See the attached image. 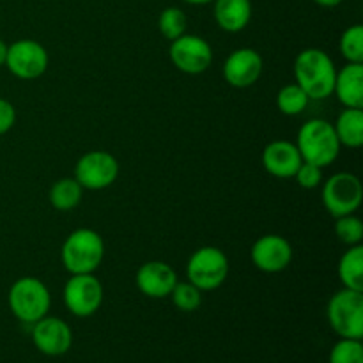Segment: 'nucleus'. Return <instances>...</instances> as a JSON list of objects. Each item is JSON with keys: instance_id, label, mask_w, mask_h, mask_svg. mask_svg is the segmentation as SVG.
<instances>
[{"instance_id": "f257e3e1", "label": "nucleus", "mask_w": 363, "mask_h": 363, "mask_svg": "<svg viewBox=\"0 0 363 363\" xmlns=\"http://www.w3.org/2000/svg\"><path fill=\"white\" fill-rule=\"evenodd\" d=\"M294 77L308 98L326 99L333 94L337 69L325 50L307 48L294 60Z\"/></svg>"}, {"instance_id": "f03ea898", "label": "nucleus", "mask_w": 363, "mask_h": 363, "mask_svg": "<svg viewBox=\"0 0 363 363\" xmlns=\"http://www.w3.org/2000/svg\"><path fill=\"white\" fill-rule=\"evenodd\" d=\"M296 147L301 160L318 167H328L340 152V142L337 138L333 124L325 119H311L298 131Z\"/></svg>"}, {"instance_id": "7ed1b4c3", "label": "nucleus", "mask_w": 363, "mask_h": 363, "mask_svg": "<svg viewBox=\"0 0 363 363\" xmlns=\"http://www.w3.org/2000/svg\"><path fill=\"white\" fill-rule=\"evenodd\" d=\"M105 255V243L92 229H77L66 238L60 250L62 264L71 275L94 273Z\"/></svg>"}, {"instance_id": "20e7f679", "label": "nucleus", "mask_w": 363, "mask_h": 363, "mask_svg": "<svg viewBox=\"0 0 363 363\" xmlns=\"http://www.w3.org/2000/svg\"><path fill=\"white\" fill-rule=\"evenodd\" d=\"M7 301L18 321L34 325L48 314L52 298L41 280L35 277H21L11 286Z\"/></svg>"}, {"instance_id": "39448f33", "label": "nucleus", "mask_w": 363, "mask_h": 363, "mask_svg": "<svg viewBox=\"0 0 363 363\" xmlns=\"http://www.w3.org/2000/svg\"><path fill=\"white\" fill-rule=\"evenodd\" d=\"M330 328L340 339H358L363 337V291L344 287L335 293L326 308Z\"/></svg>"}, {"instance_id": "423d86ee", "label": "nucleus", "mask_w": 363, "mask_h": 363, "mask_svg": "<svg viewBox=\"0 0 363 363\" xmlns=\"http://www.w3.org/2000/svg\"><path fill=\"white\" fill-rule=\"evenodd\" d=\"M229 273L227 255L216 247H202L186 264L188 282L201 291H215L225 282Z\"/></svg>"}, {"instance_id": "0eeeda50", "label": "nucleus", "mask_w": 363, "mask_h": 363, "mask_svg": "<svg viewBox=\"0 0 363 363\" xmlns=\"http://www.w3.org/2000/svg\"><path fill=\"white\" fill-rule=\"evenodd\" d=\"M323 204L335 218L344 215H354L362 204L363 188L354 174H333L323 186Z\"/></svg>"}, {"instance_id": "6e6552de", "label": "nucleus", "mask_w": 363, "mask_h": 363, "mask_svg": "<svg viewBox=\"0 0 363 363\" xmlns=\"http://www.w3.org/2000/svg\"><path fill=\"white\" fill-rule=\"evenodd\" d=\"M103 286L92 273L71 275L64 286V303L77 318H89L101 307Z\"/></svg>"}, {"instance_id": "1a4fd4ad", "label": "nucleus", "mask_w": 363, "mask_h": 363, "mask_svg": "<svg viewBox=\"0 0 363 363\" xmlns=\"http://www.w3.org/2000/svg\"><path fill=\"white\" fill-rule=\"evenodd\" d=\"M119 176V163L110 152L91 151L85 152L74 167V179L87 190L108 188Z\"/></svg>"}, {"instance_id": "9d476101", "label": "nucleus", "mask_w": 363, "mask_h": 363, "mask_svg": "<svg viewBox=\"0 0 363 363\" xmlns=\"http://www.w3.org/2000/svg\"><path fill=\"white\" fill-rule=\"evenodd\" d=\"M6 66L16 78L34 80L41 77L48 67V53L38 41L20 39L7 46Z\"/></svg>"}, {"instance_id": "9b49d317", "label": "nucleus", "mask_w": 363, "mask_h": 363, "mask_svg": "<svg viewBox=\"0 0 363 363\" xmlns=\"http://www.w3.org/2000/svg\"><path fill=\"white\" fill-rule=\"evenodd\" d=\"M170 60L179 71L186 74H201L211 66L213 50L201 35L183 34L170 45Z\"/></svg>"}, {"instance_id": "f8f14e48", "label": "nucleus", "mask_w": 363, "mask_h": 363, "mask_svg": "<svg viewBox=\"0 0 363 363\" xmlns=\"http://www.w3.org/2000/svg\"><path fill=\"white\" fill-rule=\"evenodd\" d=\"M32 342L46 357H62L71 350L73 333L66 321L45 315L32 325Z\"/></svg>"}, {"instance_id": "ddd939ff", "label": "nucleus", "mask_w": 363, "mask_h": 363, "mask_svg": "<svg viewBox=\"0 0 363 363\" xmlns=\"http://www.w3.org/2000/svg\"><path fill=\"white\" fill-rule=\"evenodd\" d=\"M255 268L264 273L284 272L293 261V247L279 234H266L254 243L250 252Z\"/></svg>"}, {"instance_id": "4468645a", "label": "nucleus", "mask_w": 363, "mask_h": 363, "mask_svg": "<svg viewBox=\"0 0 363 363\" xmlns=\"http://www.w3.org/2000/svg\"><path fill=\"white\" fill-rule=\"evenodd\" d=\"M262 74V57L252 48L234 50L223 64V77L233 87L245 89L254 85Z\"/></svg>"}, {"instance_id": "2eb2a0df", "label": "nucleus", "mask_w": 363, "mask_h": 363, "mask_svg": "<svg viewBox=\"0 0 363 363\" xmlns=\"http://www.w3.org/2000/svg\"><path fill=\"white\" fill-rule=\"evenodd\" d=\"M135 282L144 296L162 300V298L170 296L174 286L177 284V277L167 262L149 261L138 268Z\"/></svg>"}, {"instance_id": "dca6fc26", "label": "nucleus", "mask_w": 363, "mask_h": 363, "mask_svg": "<svg viewBox=\"0 0 363 363\" xmlns=\"http://www.w3.org/2000/svg\"><path fill=\"white\" fill-rule=\"evenodd\" d=\"M301 163L303 160H301L296 144L289 140H275L266 145L262 151V165H264L266 172L280 177V179L294 177Z\"/></svg>"}, {"instance_id": "f3484780", "label": "nucleus", "mask_w": 363, "mask_h": 363, "mask_svg": "<svg viewBox=\"0 0 363 363\" xmlns=\"http://www.w3.org/2000/svg\"><path fill=\"white\" fill-rule=\"evenodd\" d=\"M333 92L346 108H363V64L347 62L340 67Z\"/></svg>"}, {"instance_id": "a211bd4d", "label": "nucleus", "mask_w": 363, "mask_h": 363, "mask_svg": "<svg viewBox=\"0 0 363 363\" xmlns=\"http://www.w3.org/2000/svg\"><path fill=\"white\" fill-rule=\"evenodd\" d=\"M215 20L225 32H240L250 23V0H215Z\"/></svg>"}, {"instance_id": "6ab92c4d", "label": "nucleus", "mask_w": 363, "mask_h": 363, "mask_svg": "<svg viewBox=\"0 0 363 363\" xmlns=\"http://www.w3.org/2000/svg\"><path fill=\"white\" fill-rule=\"evenodd\" d=\"M340 145L357 149L363 144V112L362 108H346L337 117L333 126Z\"/></svg>"}, {"instance_id": "aec40b11", "label": "nucleus", "mask_w": 363, "mask_h": 363, "mask_svg": "<svg viewBox=\"0 0 363 363\" xmlns=\"http://www.w3.org/2000/svg\"><path fill=\"white\" fill-rule=\"evenodd\" d=\"M339 277L344 287L363 291V247L354 245L340 257Z\"/></svg>"}, {"instance_id": "412c9836", "label": "nucleus", "mask_w": 363, "mask_h": 363, "mask_svg": "<svg viewBox=\"0 0 363 363\" xmlns=\"http://www.w3.org/2000/svg\"><path fill=\"white\" fill-rule=\"evenodd\" d=\"M84 195V188L78 184L74 177H64L55 181L50 188V202L57 211H71L77 208Z\"/></svg>"}, {"instance_id": "4be33fe9", "label": "nucleus", "mask_w": 363, "mask_h": 363, "mask_svg": "<svg viewBox=\"0 0 363 363\" xmlns=\"http://www.w3.org/2000/svg\"><path fill=\"white\" fill-rule=\"evenodd\" d=\"M308 101H311V98L305 94V91L298 84L286 85V87L280 89L279 96H277L279 110L286 113V116H298V113H301L307 108Z\"/></svg>"}, {"instance_id": "5701e85b", "label": "nucleus", "mask_w": 363, "mask_h": 363, "mask_svg": "<svg viewBox=\"0 0 363 363\" xmlns=\"http://www.w3.org/2000/svg\"><path fill=\"white\" fill-rule=\"evenodd\" d=\"M186 14L179 9V7H167L160 13L158 18V28L165 39H177L186 32Z\"/></svg>"}, {"instance_id": "b1692460", "label": "nucleus", "mask_w": 363, "mask_h": 363, "mask_svg": "<svg viewBox=\"0 0 363 363\" xmlns=\"http://www.w3.org/2000/svg\"><path fill=\"white\" fill-rule=\"evenodd\" d=\"M340 53L347 62L363 64V27L353 25L340 35Z\"/></svg>"}, {"instance_id": "393cba45", "label": "nucleus", "mask_w": 363, "mask_h": 363, "mask_svg": "<svg viewBox=\"0 0 363 363\" xmlns=\"http://www.w3.org/2000/svg\"><path fill=\"white\" fill-rule=\"evenodd\" d=\"M202 291L197 289L194 284L190 282H177L174 286L170 298H172V303L176 305V308L183 312H194L201 307L202 303Z\"/></svg>"}, {"instance_id": "a878e982", "label": "nucleus", "mask_w": 363, "mask_h": 363, "mask_svg": "<svg viewBox=\"0 0 363 363\" xmlns=\"http://www.w3.org/2000/svg\"><path fill=\"white\" fill-rule=\"evenodd\" d=\"M330 363H363V346L358 339H340L330 351Z\"/></svg>"}, {"instance_id": "bb28decb", "label": "nucleus", "mask_w": 363, "mask_h": 363, "mask_svg": "<svg viewBox=\"0 0 363 363\" xmlns=\"http://www.w3.org/2000/svg\"><path fill=\"white\" fill-rule=\"evenodd\" d=\"M335 234L342 243L354 247V245L362 243L363 238V223L358 216L354 215H344L339 216L335 222Z\"/></svg>"}, {"instance_id": "cd10ccee", "label": "nucleus", "mask_w": 363, "mask_h": 363, "mask_svg": "<svg viewBox=\"0 0 363 363\" xmlns=\"http://www.w3.org/2000/svg\"><path fill=\"white\" fill-rule=\"evenodd\" d=\"M298 184L305 190H312V188H318L323 181V169L321 167L314 165V163L303 162L300 165V169L294 174Z\"/></svg>"}, {"instance_id": "c85d7f7f", "label": "nucleus", "mask_w": 363, "mask_h": 363, "mask_svg": "<svg viewBox=\"0 0 363 363\" xmlns=\"http://www.w3.org/2000/svg\"><path fill=\"white\" fill-rule=\"evenodd\" d=\"M16 121V110L7 99L0 98V135L7 133Z\"/></svg>"}, {"instance_id": "c756f323", "label": "nucleus", "mask_w": 363, "mask_h": 363, "mask_svg": "<svg viewBox=\"0 0 363 363\" xmlns=\"http://www.w3.org/2000/svg\"><path fill=\"white\" fill-rule=\"evenodd\" d=\"M314 2L321 7H337L342 4V0H314Z\"/></svg>"}, {"instance_id": "7c9ffc66", "label": "nucleus", "mask_w": 363, "mask_h": 363, "mask_svg": "<svg viewBox=\"0 0 363 363\" xmlns=\"http://www.w3.org/2000/svg\"><path fill=\"white\" fill-rule=\"evenodd\" d=\"M6 57H7V45L0 39V66L6 64Z\"/></svg>"}, {"instance_id": "2f4dec72", "label": "nucleus", "mask_w": 363, "mask_h": 363, "mask_svg": "<svg viewBox=\"0 0 363 363\" xmlns=\"http://www.w3.org/2000/svg\"><path fill=\"white\" fill-rule=\"evenodd\" d=\"M186 4H194V6H204V4L215 2V0H184Z\"/></svg>"}]
</instances>
